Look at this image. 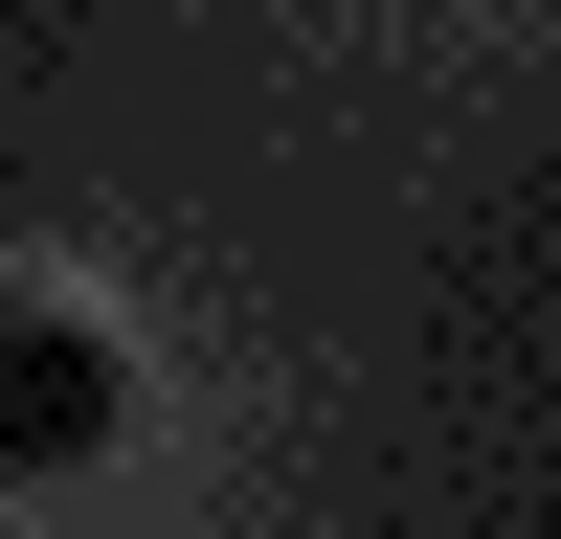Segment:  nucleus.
<instances>
[{"label": "nucleus", "instance_id": "1", "mask_svg": "<svg viewBox=\"0 0 561 539\" xmlns=\"http://www.w3.org/2000/svg\"><path fill=\"white\" fill-rule=\"evenodd\" d=\"M113 427H135V359L68 293H0V472H90Z\"/></svg>", "mask_w": 561, "mask_h": 539}]
</instances>
